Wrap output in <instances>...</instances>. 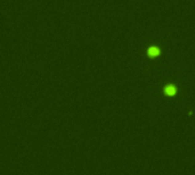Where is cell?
I'll use <instances>...</instances> for the list:
<instances>
[{
    "mask_svg": "<svg viewBox=\"0 0 195 175\" xmlns=\"http://www.w3.org/2000/svg\"><path fill=\"white\" fill-rule=\"evenodd\" d=\"M164 92H165V94H168V96H173L176 93V88L173 86H168L164 89Z\"/></svg>",
    "mask_w": 195,
    "mask_h": 175,
    "instance_id": "1",
    "label": "cell"
},
{
    "mask_svg": "<svg viewBox=\"0 0 195 175\" xmlns=\"http://www.w3.org/2000/svg\"><path fill=\"white\" fill-rule=\"evenodd\" d=\"M148 54H149V56H156V55L160 54V50L157 48H151L149 51H148Z\"/></svg>",
    "mask_w": 195,
    "mask_h": 175,
    "instance_id": "2",
    "label": "cell"
}]
</instances>
